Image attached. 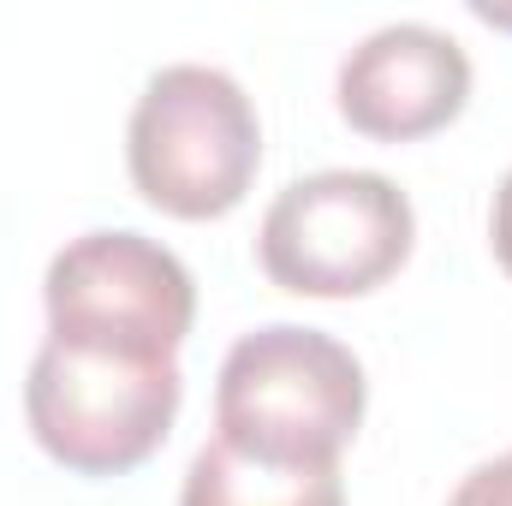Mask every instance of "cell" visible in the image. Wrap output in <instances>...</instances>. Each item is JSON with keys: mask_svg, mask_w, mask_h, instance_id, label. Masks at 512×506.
<instances>
[{"mask_svg": "<svg viewBox=\"0 0 512 506\" xmlns=\"http://www.w3.org/2000/svg\"><path fill=\"white\" fill-rule=\"evenodd\" d=\"M370 405L352 346L322 328L268 322L245 334L215 381V429L262 465H340Z\"/></svg>", "mask_w": 512, "mask_h": 506, "instance_id": "obj_1", "label": "cell"}, {"mask_svg": "<svg viewBox=\"0 0 512 506\" xmlns=\"http://www.w3.org/2000/svg\"><path fill=\"white\" fill-rule=\"evenodd\" d=\"M262 161V126L245 84L221 66H161L126 126V167L149 209L215 221L245 203Z\"/></svg>", "mask_w": 512, "mask_h": 506, "instance_id": "obj_2", "label": "cell"}, {"mask_svg": "<svg viewBox=\"0 0 512 506\" xmlns=\"http://www.w3.org/2000/svg\"><path fill=\"white\" fill-rule=\"evenodd\" d=\"M411 239V197L387 173L328 167L268 203L256 256L262 274L298 298H364L405 268Z\"/></svg>", "mask_w": 512, "mask_h": 506, "instance_id": "obj_4", "label": "cell"}, {"mask_svg": "<svg viewBox=\"0 0 512 506\" xmlns=\"http://www.w3.org/2000/svg\"><path fill=\"white\" fill-rule=\"evenodd\" d=\"M340 114L346 126L382 143H411L453 126L471 102V60L465 48L417 18L370 30L340 60Z\"/></svg>", "mask_w": 512, "mask_h": 506, "instance_id": "obj_6", "label": "cell"}, {"mask_svg": "<svg viewBox=\"0 0 512 506\" xmlns=\"http://www.w3.org/2000/svg\"><path fill=\"white\" fill-rule=\"evenodd\" d=\"M179 506H346L340 465H262L221 435L191 459Z\"/></svg>", "mask_w": 512, "mask_h": 506, "instance_id": "obj_7", "label": "cell"}, {"mask_svg": "<svg viewBox=\"0 0 512 506\" xmlns=\"http://www.w3.org/2000/svg\"><path fill=\"white\" fill-rule=\"evenodd\" d=\"M447 506H512V453L489 459V465H477V471L453 489V501Z\"/></svg>", "mask_w": 512, "mask_h": 506, "instance_id": "obj_8", "label": "cell"}, {"mask_svg": "<svg viewBox=\"0 0 512 506\" xmlns=\"http://www.w3.org/2000/svg\"><path fill=\"white\" fill-rule=\"evenodd\" d=\"M48 340L120 352V358H179L197 322V280L179 256L131 227L72 239L42 280Z\"/></svg>", "mask_w": 512, "mask_h": 506, "instance_id": "obj_5", "label": "cell"}, {"mask_svg": "<svg viewBox=\"0 0 512 506\" xmlns=\"http://www.w3.org/2000/svg\"><path fill=\"white\" fill-rule=\"evenodd\" d=\"M185 376L173 358H120L42 340L24 376V417L36 447L78 477H126L173 429Z\"/></svg>", "mask_w": 512, "mask_h": 506, "instance_id": "obj_3", "label": "cell"}, {"mask_svg": "<svg viewBox=\"0 0 512 506\" xmlns=\"http://www.w3.org/2000/svg\"><path fill=\"white\" fill-rule=\"evenodd\" d=\"M489 245H495V262L512 274V167L495 191V209H489Z\"/></svg>", "mask_w": 512, "mask_h": 506, "instance_id": "obj_9", "label": "cell"}]
</instances>
